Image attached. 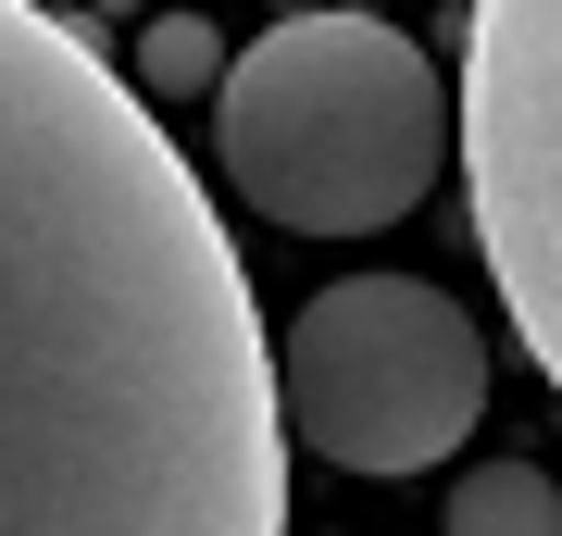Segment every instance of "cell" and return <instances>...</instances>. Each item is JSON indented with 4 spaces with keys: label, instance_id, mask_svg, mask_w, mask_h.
Returning <instances> with one entry per match:
<instances>
[{
    "label": "cell",
    "instance_id": "1",
    "mask_svg": "<svg viewBox=\"0 0 562 536\" xmlns=\"http://www.w3.org/2000/svg\"><path fill=\"white\" fill-rule=\"evenodd\" d=\"M0 536H288L238 238L38 0H0Z\"/></svg>",
    "mask_w": 562,
    "mask_h": 536
},
{
    "label": "cell",
    "instance_id": "2",
    "mask_svg": "<svg viewBox=\"0 0 562 536\" xmlns=\"http://www.w3.org/2000/svg\"><path fill=\"white\" fill-rule=\"evenodd\" d=\"M213 162L288 238H375L450 175V88L375 13H288L213 62Z\"/></svg>",
    "mask_w": 562,
    "mask_h": 536
},
{
    "label": "cell",
    "instance_id": "3",
    "mask_svg": "<svg viewBox=\"0 0 562 536\" xmlns=\"http://www.w3.org/2000/svg\"><path fill=\"white\" fill-rule=\"evenodd\" d=\"M262 375H276L288 449L325 475H425L487 424V324L425 275H338L262 324Z\"/></svg>",
    "mask_w": 562,
    "mask_h": 536
},
{
    "label": "cell",
    "instance_id": "4",
    "mask_svg": "<svg viewBox=\"0 0 562 536\" xmlns=\"http://www.w3.org/2000/svg\"><path fill=\"white\" fill-rule=\"evenodd\" d=\"M450 150L513 338L538 375H562V0H487L462 25Z\"/></svg>",
    "mask_w": 562,
    "mask_h": 536
},
{
    "label": "cell",
    "instance_id": "5",
    "mask_svg": "<svg viewBox=\"0 0 562 536\" xmlns=\"http://www.w3.org/2000/svg\"><path fill=\"white\" fill-rule=\"evenodd\" d=\"M438 536H562V487L538 461H475V475L450 487Z\"/></svg>",
    "mask_w": 562,
    "mask_h": 536
},
{
    "label": "cell",
    "instance_id": "6",
    "mask_svg": "<svg viewBox=\"0 0 562 536\" xmlns=\"http://www.w3.org/2000/svg\"><path fill=\"white\" fill-rule=\"evenodd\" d=\"M213 62H225V38L176 13V25H138V76H125V88H138V100H201Z\"/></svg>",
    "mask_w": 562,
    "mask_h": 536
},
{
    "label": "cell",
    "instance_id": "7",
    "mask_svg": "<svg viewBox=\"0 0 562 536\" xmlns=\"http://www.w3.org/2000/svg\"><path fill=\"white\" fill-rule=\"evenodd\" d=\"M325 536H338V524H325Z\"/></svg>",
    "mask_w": 562,
    "mask_h": 536
}]
</instances>
